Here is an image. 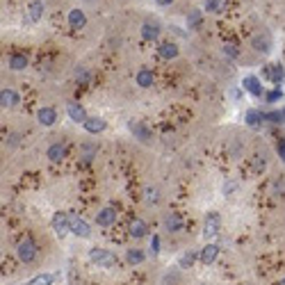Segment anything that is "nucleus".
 Instances as JSON below:
<instances>
[{
	"mask_svg": "<svg viewBox=\"0 0 285 285\" xmlns=\"http://www.w3.org/2000/svg\"><path fill=\"white\" fill-rule=\"evenodd\" d=\"M25 285H53V276L50 274H41V276H37V279H32L30 283Z\"/></svg>",
	"mask_w": 285,
	"mask_h": 285,
	"instance_id": "nucleus-28",
	"label": "nucleus"
},
{
	"mask_svg": "<svg viewBox=\"0 0 285 285\" xmlns=\"http://www.w3.org/2000/svg\"><path fill=\"white\" fill-rule=\"evenodd\" d=\"M276 285H285V279H283V281H279V283H276Z\"/></svg>",
	"mask_w": 285,
	"mask_h": 285,
	"instance_id": "nucleus-41",
	"label": "nucleus"
},
{
	"mask_svg": "<svg viewBox=\"0 0 285 285\" xmlns=\"http://www.w3.org/2000/svg\"><path fill=\"white\" fill-rule=\"evenodd\" d=\"M142 37L149 39V41H155V39L160 37V25L155 23V21H146V23L142 25Z\"/></svg>",
	"mask_w": 285,
	"mask_h": 285,
	"instance_id": "nucleus-14",
	"label": "nucleus"
},
{
	"mask_svg": "<svg viewBox=\"0 0 285 285\" xmlns=\"http://www.w3.org/2000/svg\"><path fill=\"white\" fill-rule=\"evenodd\" d=\"M69 226H71V233L78 235V238H89L91 235L89 224L82 217H78V214H69Z\"/></svg>",
	"mask_w": 285,
	"mask_h": 285,
	"instance_id": "nucleus-3",
	"label": "nucleus"
},
{
	"mask_svg": "<svg viewBox=\"0 0 285 285\" xmlns=\"http://www.w3.org/2000/svg\"><path fill=\"white\" fill-rule=\"evenodd\" d=\"M82 125H84V130L91 132V135H96V132H103L107 128V123L101 119V117H89V119L84 121Z\"/></svg>",
	"mask_w": 285,
	"mask_h": 285,
	"instance_id": "nucleus-12",
	"label": "nucleus"
},
{
	"mask_svg": "<svg viewBox=\"0 0 285 285\" xmlns=\"http://www.w3.org/2000/svg\"><path fill=\"white\" fill-rule=\"evenodd\" d=\"M265 121H269V123H283L281 121V112H267L265 114Z\"/></svg>",
	"mask_w": 285,
	"mask_h": 285,
	"instance_id": "nucleus-31",
	"label": "nucleus"
},
{
	"mask_svg": "<svg viewBox=\"0 0 285 285\" xmlns=\"http://www.w3.org/2000/svg\"><path fill=\"white\" fill-rule=\"evenodd\" d=\"M262 121H265V114L262 112H258V110H249V112H246V123H249L251 128L262 125Z\"/></svg>",
	"mask_w": 285,
	"mask_h": 285,
	"instance_id": "nucleus-21",
	"label": "nucleus"
},
{
	"mask_svg": "<svg viewBox=\"0 0 285 285\" xmlns=\"http://www.w3.org/2000/svg\"><path fill=\"white\" fill-rule=\"evenodd\" d=\"M130 233H132V238H144V235H149V226L144 224L142 219H132L130 221Z\"/></svg>",
	"mask_w": 285,
	"mask_h": 285,
	"instance_id": "nucleus-18",
	"label": "nucleus"
},
{
	"mask_svg": "<svg viewBox=\"0 0 285 285\" xmlns=\"http://www.w3.org/2000/svg\"><path fill=\"white\" fill-rule=\"evenodd\" d=\"M164 226H166V231H173V233H176V231H180V226H183V224H180V217H178V214H176V212H169V214H166V219H164Z\"/></svg>",
	"mask_w": 285,
	"mask_h": 285,
	"instance_id": "nucleus-23",
	"label": "nucleus"
},
{
	"mask_svg": "<svg viewBox=\"0 0 285 285\" xmlns=\"http://www.w3.org/2000/svg\"><path fill=\"white\" fill-rule=\"evenodd\" d=\"M219 226H221V217L219 212H208L205 214V221H203V238L212 240L219 235Z\"/></svg>",
	"mask_w": 285,
	"mask_h": 285,
	"instance_id": "nucleus-2",
	"label": "nucleus"
},
{
	"mask_svg": "<svg viewBox=\"0 0 285 285\" xmlns=\"http://www.w3.org/2000/svg\"><path fill=\"white\" fill-rule=\"evenodd\" d=\"M155 2H158V5H162V7H166V5H171L173 0H155Z\"/></svg>",
	"mask_w": 285,
	"mask_h": 285,
	"instance_id": "nucleus-39",
	"label": "nucleus"
},
{
	"mask_svg": "<svg viewBox=\"0 0 285 285\" xmlns=\"http://www.w3.org/2000/svg\"><path fill=\"white\" fill-rule=\"evenodd\" d=\"M76 78L80 80V82H87V80H89V76H87V71H84V69H78V71H76Z\"/></svg>",
	"mask_w": 285,
	"mask_h": 285,
	"instance_id": "nucleus-35",
	"label": "nucleus"
},
{
	"mask_svg": "<svg viewBox=\"0 0 285 285\" xmlns=\"http://www.w3.org/2000/svg\"><path fill=\"white\" fill-rule=\"evenodd\" d=\"M125 260L130 262V265H139V262H144V253L139 249H130L125 253Z\"/></svg>",
	"mask_w": 285,
	"mask_h": 285,
	"instance_id": "nucleus-27",
	"label": "nucleus"
},
{
	"mask_svg": "<svg viewBox=\"0 0 285 285\" xmlns=\"http://www.w3.org/2000/svg\"><path fill=\"white\" fill-rule=\"evenodd\" d=\"M0 101H2V107H12V105H16V103H18V96L14 94L12 89H2Z\"/></svg>",
	"mask_w": 285,
	"mask_h": 285,
	"instance_id": "nucleus-24",
	"label": "nucleus"
},
{
	"mask_svg": "<svg viewBox=\"0 0 285 285\" xmlns=\"http://www.w3.org/2000/svg\"><path fill=\"white\" fill-rule=\"evenodd\" d=\"M265 78H269L276 87H279L281 82L285 80V69H283V64H269L267 69H265Z\"/></svg>",
	"mask_w": 285,
	"mask_h": 285,
	"instance_id": "nucleus-9",
	"label": "nucleus"
},
{
	"mask_svg": "<svg viewBox=\"0 0 285 285\" xmlns=\"http://www.w3.org/2000/svg\"><path fill=\"white\" fill-rule=\"evenodd\" d=\"M160 57H164V60H173V57H178V46L176 43H171V41H164V43H160Z\"/></svg>",
	"mask_w": 285,
	"mask_h": 285,
	"instance_id": "nucleus-17",
	"label": "nucleus"
},
{
	"mask_svg": "<svg viewBox=\"0 0 285 285\" xmlns=\"http://www.w3.org/2000/svg\"><path fill=\"white\" fill-rule=\"evenodd\" d=\"M28 12H30V21H32V23H35V21H39V18L43 16V2H41V0H35V2H30Z\"/></svg>",
	"mask_w": 285,
	"mask_h": 285,
	"instance_id": "nucleus-19",
	"label": "nucleus"
},
{
	"mask_svg": "<svg viewBox=\"0 0 285 285\" xmlns=\"http://www.w3.org/2000/svg\"><path fill=\"white\" fill-rule=\"evenodd\" d=\"M25 66H28V57H25V55H12V57H9V69L23 71Z\"/></svg>",
	"mask_w": 285,
	"mask_h": 285,
	"instance_id": "nucleus-22",
	"label": "nucleus"
},
{
	"mask_svg": "<svg viewBox=\"0 0 285 285\" xmlns=\"http://www.w3.org/2000/svg\"><path fill=\"white\" fill-rule=\"evenodd\" d=\"M265 98H267V103H276V101H281V98H283V91L276 87V89H272L267 96H265Z\"/></svg>",
	"mask_w": 285,
	"mask_h": 285,
	"instance_id": "nucleus-30",
	"label": "nucleus"
},
{
	"mask_svg": "<svg viewBox=\"0 0 285 285\" xmlns=\"http://www.w3.org/2000/svg\"><path fill=\"white\" fill-rule=\"evenodd\" d=\"M194 260H196V253L194 251H190V253H185V255H180V267H192L194 265Z\"/></svg>",
	"mask_w": 285,
	"mask_h": 285,
	"instance_id": "nucleus-29",
	"label": "nucleus"
},
{
	"mask_svg": "<svg viewBox=\"0 0 285 285\" xmlns=\"http://www.w3.org/2000/svg\"><path fill=\"white\" fill-rule=\"evenodd\" d=\"M242 87L249 91L251 96H255V98L265 96V87L260 84V78H255V76H246V78H244V80H242Z\"/></svg>",
	"mask_w": 285,
	"mask_h": 285,
	"instance_id": "nucleus-5",
	"label": "nucleus"
},
{
	"mask_svg": "<svg viewBox=\"0 0 285 285\" xmlns=\"http://www.w3.org/2000/svg\"><path fill=\"white\" fill-rule=\"evenodd\" d=\"M199 21H201V12H192L190 18H187V25H196Z\"/></svg>",
	"mask_w": 285,
	"mask_h": 285,
	"instance_id": "nucleus-33",
	"label": "nucleus"
},
{
	"mask_svg": "<svg viewBox=\"0 0 285 285\" xmlns=\"http://www.w3.org/2000/svg\"><path fill=\"white\" fill-rule=\"evenodd\" d=\"M153 253H160V238L153 235Z\"/></svg>",
	"mask_w": 285,
	"mask_h": 285,
	"instance_id": "nucleus-37",
	"label": "nucleus"
},
{
	"mask_svg": "<svg viewBox=\"0 0 285 285\" xmlns=\"http://www.w3.org/2000/svg\"><path fill=\"white\" fill-rule=\"evenodd\" d=\"M66 112H69L71 121H76V123H84V121L89 119L87 112H84V107L78 105V103H69V105H66Z\"/></svg>",
	"mask_w": 285,
	"mask_h": 285,
	"instance_id": "nucleus-10",
	"label": "nucleus"
},
{
	"mask_svg": "<svg viewBox=\"0 0 285 285\" xmlns=\"http://www.w3.org/2000/svg\"><path fill=\"white\" fill-rule=\"evenodd\" d=\"M128 128H130V132L137 137V139H139V142L149 144L151 139H153V137H151V130L144 123H139V121H130V123H128Z\"/></svg>",
	"mask_w": 285,
	"mask_h": 285,
	"instance_id": "nucleus-7",
	"label": "nucleus"
},
{
	"mask_svg": "<svg viewBox=\"0 0 285 285\" xmlns=\"http://www.w3.org/2000/svg\"><path fill=\"white\" fill-rule=\"evenodd\" d=\"M117 219V210L114 208H103L101 212L96 214V224L98 226H112Z\"/></svg>",
	"mask_w": 285,
	"mask_h": 285,
	"instance_id": "nucleus-13",
	"label": "nucleus"
},
{
	"mask_svg": "<svg viewBox=\"0 0 285 285\" xmlns=\"http://www.w3.org/2000/svg\"><path fill=\"white\" fill-rule=\"evenodd\" d=\"M69 25H71L73 30H80L87 25V16H84L82 9H71L69 12Z\"/></svg>",
	"mask_w": 285,
	"mask_h": 285,
	"instance_id": "nucleus-11",
	"label": "nucleus"
},
{
	"mask_svg": "<svg viewBox=\"0 0 285 285\" xmlns=\"http://www.w3.org/2000/svg\"><path fill=\"white\" fill-rule=\"evenodd\" d=\"M53 231L60 235V238H64L66 233H71V226H69V214L66 212H55L53 217Z\"/></svg>",
	"mask_w": 285,
	"mask_h": 285,
	"instance_id": "nucleus-6",
	"label": "nucleus"
},
{
	"mask_svg": "<svg viewBox=\"0 0 285 285\" xmlns=\"http://www.w3.org/2000/svg\"><path fill=\"white\" fill-rule=\"evenodd\" d=\"M281 121H283V123H285V107H283V110H281Z\"/></svg>",
	"mask_w": 285,
	"mask_h": 285,
	"instance_id": "nucleus-40",
	"label": "nucleus"
},
{
	"mask_svg": "<svg viewBox=\"0 0 285 285\" xmlns=\"http://www.w3.org/2000/svg\"><path fill=\"white\" fill-rule=\"evenodd\" d=\"M279 153H281V160L285 162V139H281V142H279Z\"/></svg>",
	"mask_w": 285,
	"mask_h": 285,
	"instance_id": "nucleus-38",
	"label": "nucleus"
},
{
	"mask_svg": "<svg viewBox=\"0 0 285 285\" xmlns=\"http://www.w3.org/2000/svg\"><path fill=\"white\" fill-rule=\"evenodd\" d=\"M137 84H139V87H151V84H153V73H151L149 69H142V71L137 73Z\"/></svg>",
	"mask_w": 285,
	"mask_h": 285,
	"instance_id": "nucleus-25",
	"label": "nucleus"
},
{
	"mask_svg": "<svg viewBox=\"0 0 285 285\" xmlns=\"http://www.w3.org/2000/svg\"><path fill=\"white\" fill-rule=\"evenodd\" d=\"M146 203H158V190H146Z\"/></svg>",
	"mask_w": 285,
	"mask_h": 285,
	"instance_id": "nucleus-32",
	"label": "nucleus"
},
{
	"mask_svg": "<svg viewBox=\"0 0 285 285\" xmlns=\"http://www.w3.org/2000/svg\"><path fill=\"white\" fill-rule=\"evenodd\" d=\"M16 253H18V258L23 262H35V258H37V246L30 242V240H23V242L16 246Z\"/></svg>",
	"mask_w": 285,
	"mask_h": 285,
	"instance_id": "nucleus-4",
	"label": "nucleus"
},
{
	"mask_svg": "<svg viewBox=\"0 0 285 285\" xmlns=\"http://www.w3.org/2000/svg\"><path fill=\"white\" fill-rule=\"evenodd\" d=\"M89 260L96 262L98 267H114L117 265V255L112 253V251H107V249H101V246H94V249H89Z\"/></svg>",
	"mask_w": 285,
	"mask_h": 285,
	"instance_id": "nucleus-1",
	"label": "nucleus"
},
{
	"mask_svg": "<svg viewBox=\"0 0 285 285\" xmlns=\"http://www.w3.org/2000/svg\"><path fill=\"white\" fill-rule=\"evenodd\" d=\"M224 55H228V57H238V50H235V46H224Z\"/></svg>",
	"mask_w": 285,
	"mask_h": 285,
	"instance_id": "nucleus-34",
	"label": "nucleus"
},
{
	"mask_svg": "<svg viewBox=\"0 0 285 285\" xmlns=\"http://www.w3.org/2000/svg\"><path fill=\"white\" fill-rule=\"evenodd\" d=\"M217 253H219V246L217 244H205L201 251V262L203 265H212L217 260Z\"/></svg>",
	"mask_w": 285,
	"mask_h": 285,
	"instance_id": "nucleus-15",
	"label": "nucleus"
},
{
	"mask_svg": "<svg viewBox=\"0 0 285 285\" xmlns=\"http://www.w3.org/2000/svg\"><path fill=\"white\" fill-rule=\"evenodd\" d=\"M235 190H238V183H226L224 185V194H233Z\"/></svg>",
	"mask_w": 285,
	"mask_h": 285,
	"instance_id": "nucleus-36",
	"label": "nucleus"
},
{
	"mask_svg": "<svg viewBox=\"0 0 285 285\" xmlns=\"http://www.w3.org/2000/svg\"><path fill=\"white\" fill-rule=\"evenodd\" d=\"M55 121H57V112L53 107H41L39 110V123L41 125H53Z\"/></svg>",
	"mask_w": 285,
	"mask_h": 285,
	"instance_id": "nucleus-16",
	"label": "nucleus"
},
{
	"mask_svg": "<svg viewBox=\"0 0 285 285\" xmlns=\"http://www.w3.org/2000/svg\"><path fill=\"white\" fill-rule=\"evenodd\" d=\"M64 153H66V146L64 144H53L50 149H48V158L53 162H60L62 158H64Z\"/></svg>",
	"mask_w": 285,
	"mask_h": 285,
	"instance_id": "nucleus-20",
	"label": "nucleus"
},
{
	"mask_svg": "<svg viewBox=\"0 0 285 285\" xmlns=\"http://www.w3.org/2000/svg\"><path fill=\"white\" fill-rule=\"evenodd\" d=\"M205 12H210V14L224 12V0H205Z\"/></svg>",
	"mask_w": 285,
	"mask_h": 285,
	"instance_id": "nucleus-26",
	"label": "nucleus"
},
{
	"mask_svg": "<svg viewBox=\"0 0 285 285\" xmlns=\"http://www.w3.org/2000/svg\"><path fill=\"white\" fill-rule=\"evenodd\" d=\"M251 46H253L255 50H260V53H269V50H272V37H269V32L255 35L253 39H251Z\"/></svg>",
	"mask_w": 285,
	"mask_h": 285,
	"instance_id": "nucleus-8",
	"label": "nucleus"
}]
</instances>
